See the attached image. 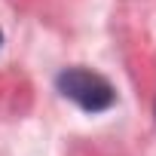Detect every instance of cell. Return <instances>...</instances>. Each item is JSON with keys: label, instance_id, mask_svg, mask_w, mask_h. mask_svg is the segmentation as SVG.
<instances>
[{"label": "cell", "instance_id": "cell-1", "mask_svg": "<svg viewBox=\"0 0 156 156\" xmlns=\"http://www.w3.org/2000/svg\"><path fill=\"white\" fill-rule=\"evenodd\" d=\"M55 89L86 113H104L116 104V89L101 73L86 67H64L55 76Z\"/></svg>", "mask_w": 156, "mask_h": 156}, {"label": "cell", "instance_id": "cell-2", "mask_svg": "<svg viewBox=\"0 0 156 156\" xmlns=\"http://www.w3.org/2000/svg\"><path fill=\"white\" fill-rule=\"evenodd\" d=\"M0 40H3V34H0Z\"/></svg>", "mask_w": 156, "mask_h": 156}]
</instances>
